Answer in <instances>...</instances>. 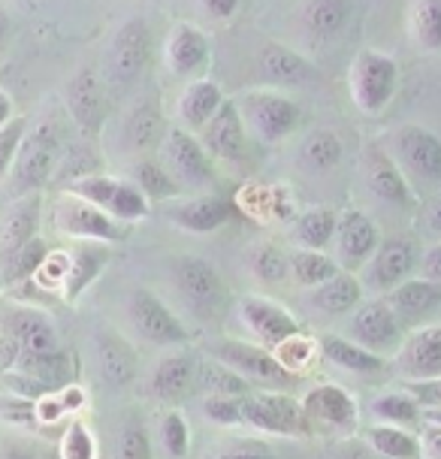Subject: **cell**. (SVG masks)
<instances>
[{
	"instance_id": "cell-1",
	"label": "cell",
	"mask_w": 441,
	"mask_h": 459,
	"mask_svg": "<svg viewBox=\"0 0 441 459\" xmlns=\"http://www.w3.org/2000/svg\"><path fill=\"white\" fill-rule=\"evenodd\" d=\"M348 88L354 97V106L363 115H381L396 97L399 88V64L393 55L378 48L357 52L348 73Z\"/></svg>"
},
{
	"instance_id": "cell-2",
	"label": "cell",
	"mask_w": 441,
	"mask_h": 459,
	"mask_svg": "<svg viewBox=\"0 0 441 459\" xmlns=\"http://www.w3.org/2000/svg\"><path fill=\"white\" fill-rule=\"evenodd\" d=\"M236 103H239L245 130L266 145L288 139L302 118L299 103L290 100L288 94L275 91V88H251Z\"/></svg>"
},
{
	"instance_id": "cell-3",
	"label": "cell",
	"mask_w": 441,
	"mask_h": 459,
	"mask_svg": "<svg viewBox=\"0 0 441 459\" xmlns=\"http://www.w3.org/2000/svg\"><path fill=\"white\" fill-rule=\"evenodd\" d=\"M390 154L405 172L414 191L441 185V139L423 125H402L393 130Z\"/></svg>"
},
{
	"instance_id": "cell-4",
	"label": "cell",
	"mask_w": 441,
	"mask_h": 459,
	"mask_svg": "<svg viewBox=\"0 0 441 459\" xmlns=\"http://www.w3.org/2000/svg\"><path fill=\"white\" fill-rule=\"evenodd\" d=\"M61 158V130L55 118L37 121L28 127L22 139V149L15 154V194H30L48 185L55 163Z\"/></svg>"
},
{
	"instance_id": "cell-5",
	"label": "cell",
	"mask_w": 441,
	"mask_h": 459,
	"mask_svg": "<svg viewBox=\"0 0 441 459\" xmlns=\"http://www.w3.org/2000/svg\"><path fill=\"white\" fill-rule=\"evenodd\" d=\"M239 402L242 420L266 432V436L297 438L312 432V420H308L306 408H302V399L284 396V393H248Z\"/></svg>"
},
{
	"instance_id": "cell-6",
	"label": "cell",
	"mask_w": 441,
	"mask_h": 459,
	"mask_svg": "<svg viewBox=\"0 0 441 459\" xmlns=\"http://www.w3.org/2000/svg\"><path fill=\"white\" fill-rule=\"evenodd\" d=\"M70 194L82 196V200L94 203L100 206L103 212H109L112 218L125 221H140L151 212V203L145 196L136 182H125V178H116V176H103V172H91V176H82L76 182L67 185Z\"/></svg>"
},
{
	"instance_id": "cell-7",
	"label": "cell",
	"mask_w": 441,
	"mask_h": 459,
	"mask_svg": "<svg viewBox=\"0 0 441 459\" xmlns=\"http://www.w3.org/2000/svg\"><path fill=\"white\" fill-rule=\"evenodd\" d=\"M163 167L176 176V182L182 187H212L215 185V160L209 158V152L203 149L200 136H194L191 130L173 127L163 134Z\"/></svg>"
},
{
	"instance_id": "cell-8",
	"label": "cell",
	"mask_w": 441,
	"mask_h": 459,
	"mask_svg": "<svg viewBox=\"0 0 441 459\" xmlns=\"http://www.w3.org/2000/svg\"><path fill=\"white\" fill-rule=\"evenodd\" d=\"M209 354L236 368L239 375H245L251 384H266V387H284V384L297 381V375L288 372L281 366V359L275 357L272 348H257L251 342L239 339H220L209 348Z\"/></svg>"
},
{
	"instance_id": "cell-9",
	"label": "cell",
	"mask_w": 441,
	"mask_h": 459,
	"mask_svg": "<svg viewBox=\"0 0 441 459\" xmlns=\"http://www.w3.org/2000/svg\"><path fill=\"white\" fill-rule=\"evenodd\" d=\"M55 224L61 233L73 236V239H94V242H125L130 236V227H121L118 218L103 212L94 203L82 200V196L70 194L55 209Z\"/></svg>"
},
{
	"instance_id": "cell-10",
	"label": "cell",
	"mask_w": 441,
	"mask_h": 459,
	"mask_svg": "<svg viewBox=\"0 0 441 459\" xmlns=\"http://www.w3.org/2000/svg\"><path fill=\"white\" fill-rule=\"evenodd\" d=\"M348 335L354 342H360L363 348L375 351V354H396L399 344H402V321L396 317L393 306L387 299H372L357 306L350 315Z\"/></svg>"
},
{
	"instance_id": "cell-11",
	"label": "cell",
	"mask_w": 441,
	"mask_h": 459,
	"mask_svg": "<svg viewBox=\"0 0 441 459\" xmlns=\"http://www.w3.org/2000/svg\"><path fill=\"white\" fill-rule=\"evenodd\" d=\"M127 315H130V324L136 326V333H140L145 342L160 344V348H176V344H185L191 339L185 324L178 321L173 311L163 306L151 290H145V287H136V290L130 293Z\"/></svg>"
},
{
	"instance_id": "cell-12",
	"label": "cell",
	"mask_w": 441,
	"mask_h": 459,
	"mask_svg": "<svg viewBox=\"0 0 441 459\" xmlns=\"http://www.w3.org/2000/svg\"><path fill=\"white\" fill-rule=\"evenodd\" d=\"M418 245L405 236H393V239L378 242V248L369 260H366V284L372 290H393L396 284H402L405 278L414 275V266H418Z\"/></svg>"
},
{
	"instance_id": "cell-13",
	"label": "cell",
	"mask_w": 441,
	"mask_h": 459,
	"mask_svg": "<svg viewBox=\"0 0 441 459\" xmlns=\"http://www.w3.org/2000/svg\"><path fill=\"white\" fill-rule=\"evenodd\" d=\"M245 139H248V130H245L239 103L224 97V103L218 106V112L212 115L200 130L203 149L209 152L212 160L236 163L245 158Z\"/></svg>"
},
{
	"instance_id": "cell-14",
	"label": "cell",
	"mask_w": 441,
	"mask_h": 459,
	"mask_svg": "<svg viewBox=\"0 0 441 459\" xmlns=\"http://www.w3.org/2000/svg\"><path fill=\"white\" fill-rule=\"evenodd\" d=\"M302 408H306L308 420L326 426L333 432H348L357 429V420H360V408H357V399L350 396L345 387L339 384H317L302 396Z\"/></svg>"
},
{
	"instance_id": "cell-15",
	"label": "cell",
	"mask_w": 441,
	"mask_h": 459,
	"mask_svg": "<svg viewBox=\"0 0 441 459\" xmlns=\"http://www.w3.org/2000/svg\"><path fill=\"white\" fill-rule=\"evenodd\" d=\"M363 176L369 191L378 196L381 203L390 206L408 209L414 203V187L405 178V172L399 169L393 154L384 152L381 145H366L363 149Z\"/></svg>"
},
{
	"instance_id": "cell-16",
	"label": "cell",
	"mask_w": 441,
	"mask_h": 459,
	"mask_svg": "<svg viewBox=\"0 0 441 459\" xmlns=\"http://www.w3.org/2000/svg\"><path fill=\"white\" fill-rule=\"evenodd\" d=\"M393 366L405 381L441 378V326H420L402 339Z\"/></svg>"
},
{
	"instance_id": "cell-17",
	"label": "cell",
	"mask_w": 441,
	"mask_h": 459,
	"mask_svg": "<svg viewBox=\"0 0 441 459\" xmlns=\"http://www.w3.org/2000/svg\"><path fill=\"white\" fill-rule=\"evenodd\" d=\"M149 24L143 19H127L112 37L109 46V76L116 85H130L149 61Z\"/></svg>"
},
{
	"instance_id": "cell-18",
	"label": "cell",
	"mask_w": 441,
	"mask_h": 459,
	"mask_svg": "<svg viewBox=\"0 0 441 459\" xmlns=\"http://www.w3.org/2000/svg\"><path fill=\"white\" fill-rule=\"evenodd\" d=\"M10 335L19 344V359L15 368L30 363V359L48 357L55 351H61L58 333H55L48 315H43L39 308H15L10 315Z\"/></svg>"
},
{
	"instance_id": "cell-19",
	"label": "cell",
	"mask_w": 441,
	"mask_h": 459,
	"mask_svg": "<svg viewBox=\"0 0 441 459\" xmlns=\"http://www.w3.org/2000/svg\"><path fill=\"white\" fill-rule=\"evenodd\" d=\"M239 315L245 326H248V330L257 335V342L266 344V348H275V344H281L284 339H290L293 333H299V321L288 308L266 297H257V293L242 297Z\"/></svg>"
},
{
	"instance_id": "cell-20",
	"label": "cell",
	"mask_w": 441,
	"mask_h": 459,
	"mask_svg": "<svg viewBox=\"0 0 441 459\" xmlns=\"http://www.w3.org/2000/svg\"><path fill=\"white\" fill-rule=\"evenodd\" d=\"M173 281L178 287V293L191 302L194 308L209 311L224 299V284L220 275L215 273V266L203 257H176L173 260Z\"/></svg>"
},
{
	"instance_id": "cell-21",
	"label": "cell",
	"mask_w": 441,
	"mask_h": 459,
	"mask_svg": "<svg viewBox=\"0 0 441 459\" xmlns=\"http://www.w3.org/2000/svg\"><path fill=\"white\" fill-rule=\"evenodd\" d=\"M67 109L85 136H97L106 121L103 85L91 67L79 70L67 85Z\"/></svg>"
},
{
	"instance_id": "cell-22",
	"label": "cell",
	"mask_w": 441,
	"mask_h": 459,
	"mask_svg": "<svg viewBox=\"0 0 441 459\" xmlns=\"http://www.w3.org/2000/svg\"><path fill=\"white\" fill-rule=\"evenodd\" d=\"M257 73L260 79L269 85H312L317 79V70L306 61L299 52L281 46V43H266L257 52Z\"/></svg>"
},
{
	"instance_id": "cell-23",
	"label": "cell",
	"mask_w": 441,
	"mask_h": 459,
	"mask_svg": "<svg viewBox=\"0 0 441 459\" xmlns=\"http://www.w3.org/2000/svg\"><path fill=\"white\" fill-rule=\"evenodd\" d=\"M109 257H112L109 242L79 239L76 248L70 251V266H67V278H64V287H61V297L67 302H76L82 293L100 278L106 264H109Z\"/></svg>"
},
{
	"instance_id": "cell-24",
	"label": "cell",
	"mask_w": 441,
	"mask_h": 459,
	"mask_svg": "<svg viewBox=\"0 0 441 459\" xmlns=\"http://www.w3.org/2000/svg\"><path fill=\"white\" fill-rule=\"evenodd\" d=\"M378 242H381L378 227H375V221L366 212L357 209L342 212L336 224V248L345 264L363 266L375 254V248H378Z\"/></svg>"
},
{
	"instance_id": "cell-25",
	"label": "cell",
	"mask_w": 441,
	"mask_h": 459,
	"mask_svg": "<svg viewBox=\"0 0 441 459\" xmlns=\"http://www.w3.org/2000/svg\"><path fill=\"white\" fill-rule=\"evenodd\" d=\"M387 302L393 306L402 324H420L441 308V284L429 278H405L393 290H387Z\"/></svg>"
},
{
	"instance_id": "cell-26",
	"label": "cell",
	"mask_w": 441,
	"mask_h": 459,
	"mask_svg": "<svg viewBox=\"0 0 441 459\" xmlns=\"http://www.w3.org/2000/svg\"><path fill=\"white\" fill-rule=\"evenodd\" d=\"M167 215L182 230H187V233L209 236L230 221V203L220 200L215 194H203V196H191V200H178Z\"/></svg>"
},
{
	"instance_id": "cell-27",
	"label": "cell",
	"mask_w": 441,
	"mask_h": 459,
	"mask_svg": "<svg viewBox=\"0 0 441 459\" xmlns=\"http://www.w3.org/2000/svg\"><path fill=\"white\" fill-rule=\"evenodd\" d=\"M167 64L176 76H197L209 64V37L197 24H176L167 39Z\"/></svg>"
},
{
	"instance_id": "cell-28",
	"label": "cell",
	"mask_w": 441,
	"mask_h": 459,
	"mask_svg": "<svg viewBox=\"0 0 441 459\" xmlns=\"http://www.w3.org/2000/svg\"><path fill=\"white\" fill-rule=\"evenodd\" d=\"M317 348H321L324 359H330L333 366L345 368L350 375H381L390 368L387 357L363 348V344L354 342L350 335H321Z\"/></svg>"
},
{
	"instance_id": "cell-29",
	"label": "cell",
	"mask_w": 441,
	"mask_h": 459,
	"mask_svg": "<svg viewBox=\"0 0 441 459\" xmlns=\"http://www.w3.org/2000/svg\"><path fill=\"white\" fill-rule=\"evenodd\" d=\"M197 381V363L191 354H167L158 359L151 378H149V393L154 399L176 402L182 399L187 390Z\"/></svg>"
},
{
	"instance_id": "cell-30",
	"label": "cell",
	"mask_w": 441,
	"mask_h": 459,
	"mask_svg": "<svg viewBox=\"0 0 441 459\" xmlns=\"http://www.w3.org/2000/svg\"><path fill=\"white\" fill-rule=\"evenodd\" d=\"M350 15H354L350 0H306L299 22L308 37L317 39V43H326V39H336L348 28Z\"/></svg>"
},
{
	"instance_id": "cell-31",
	"label": "cell",
	"mask_w": 441,
	"mask_h": 459,
	"mask_svg": "<svg viewBox=\"0 0 441 459\" xmlns=\"http://www.w3.org/2000/svg\"><path fill=\"white\" fill-rule=\"evenodd\" d=\"M39 212H43V206H39L37 191L22 194V200L13 206L10 218H6V224H4V236H0V264L10 260L15 251L34 239L39 230Z\"/></svg>"
},
{
	"instance_id": "cell-32",
	"label": "cell",
	"mask_w": 441,
	"mask_h": 459,
	"mask_svg": "<svg viewBox=\"0 0 441 459\" xmlns=\"http://www.w3.org/2000/svg\"><path fill=\"white\" fill-rule=\"evenodd\" d=\"M363 302V281L350 273H339L333 278H326L324 284L312 287V306L324 315H348Z\"/></svg>"
},
{
	"instance_id": "cell-33",
	"label": "cell",
	"mask_w": 441,
	"mask_h": 459,
	"mask_svg": "<svg viewBox=\"0 0 441 459\" xmlns=\"http://www.w3.org/2000/svg\"><path fill=\"white\" fill-rule=\"evenodd\" d=\"M97 359H100V375L109 387H127L136 378V357L130 344L116 333H103L97 339Z\"/></svg>"
},
{
	"instance_id": "cell-34",
	"label": "cell",
	"mask_w": 441,
	"mask_h": 459,
	"mask_svg": "<svg viewBox=\"0 0 441 459\" xmlns=\"http://www.w3.org/2000/svg\"><path fill=\"white\" fill-rule=\"evenodd\" d=\"M224 103V94L212 79H197L185 88L178 97V118L187 130H203V125L218 112V106Z\"/></svg>"
},
{
	"instance_id": "cell-35",
	"label": "cell",
	"mask_w": 441,
	"mask_h": 459,
	"mask_svg": "<svg viewBox=\"0 0 441 459\" xmlns=\"http://www.w3.org/2000/svg\"><path fill=\"white\" fill-rule=\"evenodd\" d=\"M366 438H369V447L384 459H414L423 456V445L420 436L408 432V426H396V423H375L366 429Z\"/></svg>"
},
{
	"instance_id": "cell-36",
	"label": "cell",
	"mask_w": 441,
	"mask_h": 459,
	"mask_svg": "<svg viewBox=\"0 0 441 459\" xmlns=\"http://www.w3.org/2000/svg\"><path fill=\"white\" fill-rule=\"evenodd\" d=\"M369 411L375 420L381 423H396V426H418L423 420L420 402L411 396L408 390H387L378 393L369 402Z\"/></svg>"
},
{
	"instance_id": "cell-37",
	"label": "cell",
	"mask_w": 441,
	"mask_h": 459,
	"mask_svg": "<svg viewBox=\"0 0 441 459\" xmlns=\"http://www.w3.org/2000/svg\"><path fill=\"white\" fill-rule=\"evenodd\" d=\"M342 154H345V145H342L339 134H333V130H315L302 143L299 160L308 172H330L342 163Z\"/></svg>"
},
{
	"instance_id": "cell-38",
	"label": "cell",
	"mask_w": 441,
	"mask_h": 459,
	"mask_svg": "<svg viewBox=\"0 0 441 459\" xmlns=\"http://www.w3.org/2000/svg\"><path fill=\"white\" fill-rule=\"evenodd\" d=\"M336 224L339 215L333 209H308L302 212L293 224V233H297V242L302 248H326L333 239H336Z\"/></svg>"
},
{
	"instance_id": "cell-39",
	"label": "cell",
	"mask_w": 441,
	"mask_h": 459,
	"mask_svg": "<svg viewBox=\"0 0 441 459\" xmlns=\"http://www.w3.org/2000/svg\"><path fill=\"white\" fill-rule=\"evenodd\" d=\"M197 378H200V387L206 393H215V396H248L251 393V381L239 375L236 368H230L220 359H209V363H200L197 366Z\"/></svg>"
},
{
	"instance_id": "cell-40",
	"label": "cell",
	"mask_w": 441,
	"mask_h": 459,
	"mask_svg": "<svg viewBox=\"0 0 441 459\" xmlns=\"http://www.w3.org/2000/svg\"><path fill=\"white\" fill-rule=\"evenodd\" d=\"M339 273V264L333 257H326L321 248H306V251H297L290 257V275L293 281L299 287H317L324 284L326 278H333Z\"/></svg>"
},
{
	"instance_id": "cell-41",
	"label": "cell",
	"mask_w": 441,
	"mask_h": 459,
	"mask_svg": "<svg viewBox=\"0 0 441 459\" xmlns=\"http://www.w3.org/2000/svg\"><path fill=\"white\" fill-rule=\"evenodd\" d=\"M411 37L423 52H441V0H414Z\"/></svg>"
},
{
	"instance_id": "cell-42",
	"label": "cell",
	"mask_w": 441,
	"mask_h": 459,
	"mask_svg": "<svg viewBox=\"0 0 441 459\" xmlns=\"http://www.w3.org/2000/svg\"><path fill=\"white\" fill-rule=\"evenodd\" d=\"M134 182L136 187L149 196V200H173L185 191L182 185L176 182V176L169 172L163 163H154V160H140L134 167Z\"/></svg>"
},
{
	"instance_id": "cell-43",
	"label": "cell",
	"mask_w": 441,
	"mask_h": 459,
	"mask_svg": "<svg viewBox=\"0 0 441 459\" xmlns=\"http://www.w3.org/2000/svg\"><path fill=\"white\" fill-rule=\"evenodd\" d=\"M163 121H160V115L158 109H154L151 103H143L140 109H136L134 115L127 118V130H125V136H127V145L134 152H145V149H154V145L163 139Z\"/></svg>"
},
{
	"instance_id": "cell-44",
	"label": "cell",
	"mask_w": 441,
	"mask_h": 459,
	"mask_svg": "<svg viewBox=\"0 0 441 459\" xmlns=\"http://www.w3.org/2000/svg\"><path fill=\"white\" fill-rule=\"evenodd\" d=\"M48 257V245L46 239H39V236H34L24 248H19L13 254L10 260H4V284H19V281H28V278L37 275V269L43 266V260Z\"/></svg>"
},
{
	"instance_id": "cell-45",
	"label": "cell",
	"mask_w": 441,
	"mask_h": 459,
	"mask_svg": "<svg viewBox=\"0 0 441 459\" xmlns=\"http://www.w3.org/2000/svg\"><path fill=\"white\" fill-rule=\"evenodd\" d=\"M251 273L266 284H279L290 275V257H284L279 245H257L251 251Z\"/></svg>"
},
{
	"instance_id": "cell-46",
	"label": "cell",
	"mask_w": 441,
	"mask_h": 459,
	"mask_svg": "<svg viewBox=\"0 0 441 459\" xmlns=\"http://www.w3.org/2000/svg\"><path fill=\"white\" fill-rule=\"evenodd\" d=\"M275 357L281 359V366L288 368V372H302V368H308L312 366V359L317 357V342L315 339H308V335H302V330L299 333H293L290 339H284L281 344H275Z\"/></svg>"
},
{
	"instance_id": "cell-47",
	"label": "cell",
	"mask_w": 441,
	"mask_h": 459,
	"mask_svg": "<svg viewBox=\"0 0 441 459\" xmlns=\"http://www.w3.org/2000/svg\"><path fill=\"white\" fill-rule=\"evenodd\" d=\"M28 118L24 115H13L4 127H0V182L6 178V172L13 169L15 163V154L22 149V139L28 134Z\"/></svg>"
},
{
	"instance_id": "cell-48",
	"label": "cell",
	"mask_w": 441,
	"mask_h": 459,
	"mask_svg": "<svg viewBox=\"0 0 441 459\" xmlns=\"http://www.w3.org/2000/svg\"><path fill=\"white\" fill-rule=\"evenodd\" d=\"M158 436H160L163 454H167V456H176V459H178V456H187V445H191V432H187L185 417L178 414V411L163 414Z\"/></svg>"
},
{
	"instance_id": "cell-49",
	"label": "cell",
	"mask_w": 441,
	"mask_h": 459,
	"mask_svg": "<svg viewBox=\"0 0 441 459\" xmlns=\"http://www.w3.org/2000/svg\"><path fill=\"white\" fill-rule=\"evenodd\" d=\"M203 414L206 420L215 426H242V402L236 396H215V393H206L203 399Z\"/></svg>"
},
{
	"instance_id": "cell-50",
	"label": "cell",
	"mask_w": 441,
	"mask_h": 459,
	"mask_svg": "<svg viewBox=\"0 0 441 459\" xmlns=\"http://www.w3.org/2000/svg\"><path fill=\"white\" fill-rule=\"evenodd\" d=\"M61 456L64 459H94L97 456V441L91 432H88L85 423L73 420L67 426V432H64V438H61Z\"/></svg>"
},
{
	"instance_id": "cell-51",
	"label": "cell",
	"mask_w": 441,
	"mask_h": 459,
	"mask_svg": "<svg viewBox=\"0 0 441 459\" xmlns=\"http://www.w3.org/2000/svg\"><path fill=\"white\" fill-rule=\"evenodd\" d=\"M67 266H70V251H48V257L43 260V266L37 269V281L48 287V290H61L64 278H67Z\"/></svg>"
},
{
	"instance_id": "cell-52",
	"label": "cell",
	"mask_w": 441,
	"mask_h": 459,
	"mask_svg": "<svg viewBox=\"0 0 441 459\" xmlns=\"http://www.w3.org/2000/svg\"><path fill=\"white\" fill-rule=\"evenodd\" d=\"M118 454L125 459H149L151 456V441H149V432L143 426H130V429L121 432V441H118Z\"/></svg>"
},
{
	"instance_id": "cell-53",
	"label": "cell",
	"mask_w": 441,
	"mask_h": 459,
	"mask_svg": "<svg viewBox=\"0 0 441 459\" xmlns=\"http://www.w3.org/2000/svg\"><path fill=\"white\" fill-rule=\"evenodd\" d=\"M405 390L420 402V408H436V405H441V378L408 381Z\"/></svg>"
},
{
	"instance_id": "cell-54",
	"label": "cell",
	"mask_w": 441,
	"mask_h": 459,
	"mask_svg": "<svg viewBox=\"0 0 441 459\" xmlns=\"http://www.w3.org/2000/svg\"><path fill=\"white\" fill-rule=\"evenodd\" d=\"M420 275L429 278V281L441 284V239L436 245H429L420 257Z\"/></svg>"
},
{
	"instance_id": "cell-55",
	"label": "cell",
	"mask_w": 441,
	"mask_h": 459,
	"mask_svg": "<svg viewBox=\"0 0 441 459\" xmlns=\"http://www.w3.org/2000/svg\"><path fill=\"white\" fill-rule=\"evenodd\" d=\"M34 408H37V420H43V423H55L61 414H67V408L61 405L58 396H39L34 402Z\"/></svg>"
},
{
	"instance_id": "cell-56",
	"label": "cell",
	"mask_w": 441,
	"mask_h": 459,
	"mask_svg": "<svg viewBox=\"0 0 441 459\" xmlns=\"http://www.w3.org/2000/svg\"><path fill=\"white\" fill-rule=\"evenodd\" d=\"M420 445H423V454L427 456H436L441 459V426L438 423H423L420 429Z\"/></svg>"
},
{
	"instance_id": "cell-57",
	"label": "cell",
	"mask_w": 441,
	"mask_h": 459,
	"mask_svg": "<svg viewBox=\"0 0 441 459\" xmlns=\"http://www.w3.org/2000/svg\"><path fill=\"white\" fill-rule=\"evenodd\" d=\"M239 4L242 0H200L203 10H206L212 19H220V22L233 19L236 10H239Z\"/></svg>"
},
{
	"instance_id": "cell-58",
	"label": "cell",
	"mask_w": 441,
	"mask_h": 459,
	"mask_svg": "<svg viewBox=\"0 0 441 459\" xmlns=\"http://www.w3.org/2000/svg\"><path fill=\"white\" fill-rule=\"evenodd\" d=\"M423 227L441 239V191L432 194V200L427 203V209H423Z\"/></svg>"
},
{
	"instance_id": "cell-59",
	"label": "cell",
	"mask_w": 441,
	"mask_h": 459,
	"mask_svg": "<svg viewBox=\"0 0 441 459\" xmlns=\"http://www.w3.org/2000/svg\"><path fill=\"white\" fill-rule=\"evenodd\" d=\"M58 399H61V405L67 408V414L70 411H79V408L85 405V390L76 387V384H67V387L58 393Z\"/></svg>"
},
{
	"instance_id": "cell-60",
	"label": "cell",
	"mask_w": 441,
	"mask_h": 459,
	"mask_svg": "<svg viewBox=\"0 0 441 459\" xmlns=\"http://www.w3.org/2000/svg\"><path fill=\"white\" fill-rule=\"evenodd\" d=\"M10 118H13V100H10V94L0 91V127H4Z\"/></svg>"
},
{
	"instance_id": "cell-61",
	"label": "cell",
	"mask_w": 441,
	"mask_h": 459,
	"mask_svg": "<svg viewBox=\"0 0 441 459\" xmlns=\"http://www.w3.org/2000/svg\"><path fill=\"white\" fill-rule=\"evenodd\" d=\"M6 37H10V19H6V13H0V52L6 46Z\"/></svg>"
},
{
	"instance_id": "cell-62",
	"label": "cell",
	"mask_w": 441,
	"mask_h": 459,
	"mask_svg": "<svg viewBox=\"0 0 441 459\" xmlns=\"http://www.w3.org/2000/svg\"><path fill=\"white\" fill-rule=\"evenodd\" d=\"M423 417H427L429 423H438V426H441V405H436V408H427V411H423Z\"/></svg>"
}]
</instances>
